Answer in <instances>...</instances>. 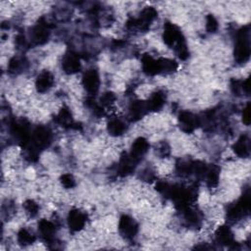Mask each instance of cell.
Returning a JSON list of instances; mask_svg holds the SVG:
<instances>
[{
	"mask_svg": "<svg viewBox=\"0 0 251 251\" xmlns=\"http://www.w3.org/2000/svg\"><path fill=\"white\" fill-rule=\"evenodd\" d=\"M50 35V28L47 22L41 19L31 30V39L32 43L36 46H40L46 44L48 40Z\"/></svg>",
	"mask_w": 251,
	"mask_h": 251,
	"instance_id": "277c9868",
	"label": "cell"
},
{
	"mask_svg": "<svg viewBox=\"0 0 251 251\" xmlns=\"http://www.w3.org/2000/svg\"><path fill=\"white\" fill-rule=\"evenodd\" d=\"M159 60L160 73L164 74H172L178 70V64L176 61L168 58H161Z\"/></svg>",
	"mask_w": 251,
	"mask_h": 251,
	"instance_id": "cb8c5ba5",
	"label": "cell"
},
{
	"mask_svg": "<svg viewBox=\"0 0 251 251\" xmlns=\"http://www.w3.org/2000/svg\"><path fill=\"white\" fill-rule=\"evenodd\" d=\"M38 231L47 241H53L56 234V227L53 223L47 220H41L38 224Z\"/></svg>",
	"mask_w": 251,
	"mask_h": 251,
	"instance_id": "2e32d148",
	"label": "cell"
},
{
	"mask_svg": "<svg viewBox=\"0 0 251 251\" xmlns=\"http://www.w3.org/2000/svg\"><path fill=\"white\" fill-rule=\"evenodd\" d=\"M215 237L216 241L221 245L231 246L233 243H235L234 235L228 226H221L218 228L215 234Z\"/></svg>",
	"mask_w": 251,
	"mask_h": 251,
	"instance_id": "9a60e30c",
	"label": "cell"
},
{
	"mask_svg": "<svg viewBox=\"0 0 251 251\" xmlns=\"http://www.w3.org/2000/svg\"><path fill=\"white\" fill-rule=\"evenodd\" d=\"M233 149L235 151V153L241 157V158H245L249 156L250 153V141L249 139L246 136H242L238 139V141L234 144Z\"/></svg>",
	"mask_w": 251,
	"mask_h": 251,
	"instance_id": "ffe728a7",
	"label": "cell"
},
{
	"mask_svg": "<svg viewBox=\"0 0 251 251\" xmlns=\"http://www.w3.org/2000/svg\"><path fill=\"white\" fill-rule=\"evenodd\" d=\"M183 33L181 30L172 23H166L164 26L163 39L164 43L169 47H174L178 41L183 37Z\"/></svg>",
	"mask_w": 251,
	"mask_h": 251,
	"instance_id": "ba28073f",
	"label": "cell"
},
{
	"mask_svg": "<svg viewBox=\"0 0 251 251\" xmlns=\"http://www.w3.org/2000/svg\"><path fill=\"white\" fill-rule=\"evenodd\" d=\"M80 60L78 54L70 51L64 55L62 60V68L66 74H76L80 70Z\"/></svg>",
	"mask_w": 251,
	"mask_h": 251,
	"instance_id": "30bf717a",
	"label": "cell"
},
{
	"mask_svg": "<svg viewBox=\"0 0 251 251\" xmlns=\"http://www.w3.org/2000/svg\"><path fill=\"white\" fill-rule=\"evenodd\" d=\"M35 240V237L33 235H31L29 231L22 229L18 234V241L21 245L27 246L31 243H33Z\"/></svg>",
	"mask_w": 251,
	"mask_h": 251,
	"instance_id": "4316f807",
	"label": "cell"
},
{
	"mask_svg": "<svg viewBox=\"0 0 251 251\" xmlns=\"http://www.w3.org/2000/svg\"><path fill=\"white\" fill-rule=\"evenodd\" d=\"M116 100V96L113 93H105L101 98H100V106L101 107H108L110 105H112L114 103V101Z\"/></svg>",
	"mask_w": 251,
	"mask_h": 251,
	"instance_id": "4dcf8cb0",
	"label": "cell"
},
{
	"mask_svg": "<svg viewBox=\"0 0 251 251\" xmlns=\"http://www.w3.org/2000/svg\"><path fill=\"white\" fill-rule=\"evenodd\" d=\"M185 219L187 220L188 224L193 227H196L200 224V216L198 214V212L194 209H191L189 206L188 208H186L185 210Z\"/></svg>",
	"mask_w": 251,
	"mask_h": 251,
	"instance_id": "d4e9b609",
	"label": "cell"
},
{
	"mask_svg": "<svg viewBox=\"0 0 251 251\" xmlns=\"http://www.w3.org/2000/svg\"><path fill=\"white\" fill-rule=\"evenodd\" d=\"M53 82H54V78L52 74L47 71H45L38 75L35 81V88L38 93L44 94L52 88Z\"/></svg>",
	"mask_w": 251,
	"mask_h": 251,
	"instance_id": "4fadbf2b",
	"label": "cell"
},
{
	"mask_svg": "<svg viewBox=\"0 0 251 251\" xmlns=\"http://www.w3.org/2000/svg\"><path fill=\"white\" fill-rule=\"evenodd\" d=\"M141 65L143 72L148 76H155L160 74L159 60L154 59L150 55H144L141 59Z\"/></svg>",
	"mask_w": 251,
	"mask_h": 251,
	"instance_id": "d6986e66",
	"label": "cell"
},
{
	"mask_svg": "<svg viewBox=\"0 0 251 251\" xmlns=\"http://www.w3.org/2000/svg\"><path fill=\"white\" fill-rule=\"evenodd\" d=\"M242 92L246 94H249L250 92V78H247L245 81L242 82Z\"/></svg>",
	"mask_w": 251,
	"mask_h": 251,
	"instance_id": "d590c367",
	"label": "cell"
},
{
	"mask_svg": "<svg viewBox=\"0 0 251 251\" xmlns=\"http://www.w3.org/2000/svg\"><path fill=\"white\" fill-rule=\"evenodd\" d=\"M86 223H87V216L85 213L78 210V209H74V210L70 211L68 215V225L73 232L80 231L83 227H85Z\"/></svg>",
	"mask_w": 251,
	"mask_h": 251,
	"instance_id": "8fae6325",
	"label": "cell"
},
{
	"mask_svg": "<svg viewBox=\"0 0 251 251\" xmlns=\"http://www.w3.org/2000/svg\"><path fill=\"white\" fill-rule=\"evenodd\" d=\"M180 128L185 133H192L200 126L199 118L188 111H183L179 115Z\"/></svg>",
	"mask_w": 251,
	"mask_h": 251,
	"instance_id": "8992f818",
	"label": "cell"
},
{
	"mask_svg": "<svg viewBox=\"0 0 251 251\" xmlns=\"http://www.w3.org/2000/svg\"><path fill=\"white\" fill-rule=\"evenodd\" d=\"M138 230H139L138 224L132 217L128 215H124L121 217L119 221V231L122 236H124L125 238L131 239L135 237V235L138 233Z\"/></svg>",
	"mask_w": 251,
	"mask_h": 251,
	"instance_id": "52a82bcc",
	"label": "cell"
},
{
	"mask_svg": "<svg viewBox=\"0 0 251 251\" xmlns=\"http://www.w3.org/2000/svg\"><path fill=\"white\" fill-rule=\"evenodd\" d=\"M149 112L147 104L145 101H141V100H138L132 103L131 107H130V118L133 121H139L141 118H143L146 113Z\"/></svg>",
	"mask_w": 251,
	"mask_h": 251,
	"instance_id": "ac0fdd59",
	"label": "cell"
},
{
	"mask_svg": "<svg viewBox=\"0 0 251 251\" xmlns=\"http://www.w3.org/2000/svg\"><path fill=\"white\" fill-rule=\"evenodd\" d=\"M219 177H220V170L217 166L211 165L207 168L206 174H205V180L208 185V187L210 188H215L217 187L219 183Z\"/></svg>",
	"mask_w": 251,
	"mask_h": 251,
	"instance_id": "7402d4cb",
	"label": "cell"
},
{
	"mask_svg": "<svg viewBox=\"0 0 251 251\" xmlns=\"http://www.w3.org/2000/svg\"><path fill=\"white\" fill-rule=\"evenodd\" d=\"M138 162H136L130 154H123L118 167V173L121 177H127L132 174L137 166Z\"/></svg>",
	"mask_w": 251,
	"mask_h": 251,
	"instance_id": "7c38bea8",
	"label": "cell"
},
{
	"mask_svg": "<svg viewBox=\"0 0 251 251\" xmlns=\"http://www.w3.org/2000/svg\"><path fill=\"white\" fill-rule=\"evenodd\" d=\"M148 148H149L148 141L143 138H140L133 143L132 151L130 155L136 162L139 163L146 154V152L148 151Z\"/></svg>",
	"mask_w": 251,
	"mask_h": 251,
	"instance_id": "5bb4252c",
	"label": "cell"
},
{
	"mask_svg": "<svg viewBox=\"0 0 251 251\" xmlns=\"http://www.w3.org/2000/svg\"><path fill=\"white\" fill-rule=\"evenodd\" d=\"M231 89L235 94L238 95L242 92V82L236 79H233L231 81Z\"/></svg>",
	"mask_w": 251,
	"mask_h": 251,
	"instance_id": "836d02e7",
	"label": "cell"
},
{
	"mask_svg": "<svg viewBox=\"0 0 251 251\" xmlns=\"http://www.w3.org/2000/svg\"><path fill=\"white\" fill-rule=\"evenodd\" d=\"M250 30L249 26L241 28L237 32L236 45L235 47V60L238 64L245 63L250 56Z\"/></svg>",
	"mask_w": 251,
	"mask_h": 251,
	"instance_id": "6da1fadb",
	"label": "cell"
},
{
	"mask_svg": "<svg viewBox=\"0 0 251 251\" xmlns=\"http://www.w3.org/2000/svg\"><path fill=\"white\" fill-rule=\"evenodd\" d=\"M107 130L111 136L119 137L127 131V125H126V123L120 118L115 117L110 119V121L108 122Z\"/></svg>",
	"mask_w": 251,
	"mask_h": 251,
	"instance_id": "e0dca14e",
	"label": "cell"
},
{
	"mask_svg": "<svg viewBox=\"0 0 251 251\" xmlns=\"http://www.w3.org/2000/svg\"><path fill=\"white\" fill-rule=\"evenodd\" d=\"M219 28L218 21L213 15H208L206 18V30L208 32H215Z\"/></svg>",
	"mask_w": 251,
	"mask_h": 251,
	"instance_id": "f546056e",
	"label": "cell"
},
{
	"mask_svg": "<svg viewBox=\"0 0 251 251\" xmlns=\"http://www.w3.org/2000/svg\"><path fill=\"white\" fill-rule=\"evenodd\" d=\"M165 94L161 92H157L155 94H153L150 98L148 99V101H146L147 107L149 111L152 112H157L159 111L165 104Z\"/></svg>",
	"mask_w": 251,
	"mask_h": 251,
	"instance_id": "44dd1931",
	"label": "cell"
},
{
	"mask_svg": "<svg viewBox=\"0 0 251 251\" xmlns=\"http://www.w3.org/2000/svg\"><path fill=\"white\" fill-rule=\"evenodd\" d=\"M177 171L183 176L192 174V162L187 160H181L177 164Z\"/></svg>",
	"mask_w": 251,
	"mask_h": 251,
	"instance_id": "83f0119b",
	"label": "cell"
},
{
	"mask_svg": "<svg viewBox=\"0 0 251 251\" xmlns=\"http://www.w3.org/2000/svg\"><path fill=\"white\" fill-rule=\"evenodd\" d=\"M82 86L92 95H95L100 87L99 74L95 70H89L82 78Z\"/></svg>",
	"mask_w": 251,
	"mask_h": 251,
	"instance_id": "9c48e42d",
	"label": "cell"
},
{
	"mask_svg": "<svg viewBox=\"0 0 251 251\" xmlns=\"http://www.w3.org/2000/svg\"><path fill=\"white\" fill-rule=\"evenodd\" d=\"M56 121L64 128H71L74 125L72 113L68 108H62L56 117Z\"/></svg>",
	"mask_w": 251,
	"mask_h": 251,
	"instance_id": "603a6c76",
	"label": "cell"
},
{
	"mask_svg": "<svg viewBox=\"0 0 251 251\" xmlns=\"http://www.w3.org/2000/svg\"><path fill=\"white\" fill-rule=\"evenodd\" d=\"M24 208H25L27 214L30 217H35L38 214V211H39L38 205L33 200H31V199L25 201Z\"/></svg>",
	"mask_w": 251,
	"mask_h": 251,
	"instance_id": "f1b7e54d",
	"label": "cell"
},
{
	"mask_svg": "<svg viewBox=\"0 0 251 251\" xmlns=\"http://www.w3.org/2000/svg\"><path fill=\"white\" fill-rule=\"evenodd\" d=\"M11 133L24 148L28 145L31 138L29 124L26 121H15L11 126Z\"/></svg>",
	"mask_w": 251,
	"mask_h": 251,
	"instance_id": "5b68a950",
	"label": "cell"
},
{
	"mask_svg": "<svg viewBox=\"0 0 251 251\" xmlns=\"http://www.w3.org/2000/svg\"><path fill=\"white\" fill-rule=\"evenodd\" d=\"M242 122L246 126H249L250 124V109H249V104L244 108L242 112Z\"/></svg>",
	"mask_w": 251,
	"mask_h": 251,
	"instance_id": "e575fe53",
	"label": "cell"
},
{
	"mask_svg": "<svg viewBox=\"0 0 251 251\" xmlns=\"http://www.w3.org/2000/svg\"><path fill=\"white\" fill-rule=\"evenodd\" d=\"M23 68V61H21L19 58H13L9 63V71L10 73H16L21 71Z\"/></svg>",
	"mask_w": 251,
	"mask_h": 251,
	"instance_id": "d6a6232c",
	"label": "cell"
},
{
	"mask_svg": "<svg viewBox=\"0 0 251 251\" xmlns=\"http://www.w3.org/2000/svg\"><path fill=\"white\" fill-rule=\"evenodd\" d=\"M174 48H175V51H176L178 57H179L181 60H186V59H188L189 52H188V46H187V43H186V39H185L184 36L178 41L177 45L174 47Z\"/></svg>",
	"mask_w": 251,
	"mask_h": 251,
	"instance_id": "484cf974",
	"label": "cell"
},
{
	"mask_svg": "<svg viewBox=\"0 0 251 251\" xmlns=\"http://www.w3.org/2000/svg\"><path fill=\"white\" fill-rule=\"evenodd\" d=\"M157 11L153 7H146L142 10L139 19H131L127 23V27L131 30H140L145 31L149 29L151 23L157 18Z\"/></svg>",
	"mask_w": 251,
	"mask_h": 251,
	"instance_id": "3957f363",
	"label": "cell"
},
{
	"mask_svg": "<svg viewBox=\"0 0 251 251\" xmlns=\"http://www.w3.org/2000/svg\"><path fill=\"white\" fill-rule=\"evenodd\" d=\"M60 182L65 188H72L76 185V181L71 174H65L61 177Z\"/></svg>",
	"mask_w": 251,
	"mask_h": 251,
	"instance_id": "1f68e13d",
	"label": "cell"
},
{
	"mask_svg": "<svg viewBox=\"0 0 251 251\" xmlns=\"http://www.w3.org/2000/svg\"><path fill=\"white\" fill-rule=\"evenodd\" d=\"M250 210V194L249 191L243 193L241 198L235 203L230 205L227 211V217L230 221L235 222L247 215Z\"/></svg>",
	"mask_w": 251,
	"mask_h": 251,
	"instance_id": "7a4b0ae2",
	"label": "cell"
}]
</instances>
